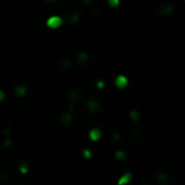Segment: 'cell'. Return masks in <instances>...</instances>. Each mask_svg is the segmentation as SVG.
I'll list each match as a JSON object with an SVG mask.
<instances>
[{
  "mask_svg": "<svg viewBox=\"0 0 185 185\" xmlns=\"http://www.w3.org/2000/svg\"><path fill=\"white\" fill-rule=\"evenodd\" d=\"M63 23V20L62 17L59 16V15H52L50 16L47 20V26H48L49 28H52V29H56L59 28Z\"/></svg>",
  "mask_w": 185,
  "mask_h": 185,
  "instance_id": "obj_2",
  "label": "cell"
},
{
  "mask_svg": "<svg viewBox=\"0 0 185 185\" xmlns=\"http://www.w3.org/2000/svg\"><path fill=\"white\" fill-rule=\"evenodd\" d=\"M89 60V55L87 52H80L77 56V61L80 65H85Z\"/></svg>",
  "mask_w": 185,
  "mask_h": 185,
  "instance_id": "obj_7",
  "label": "cell"
},
{
  "mask_svg": "<svg viewBox=\"0 0 185 185\" xmlns=\"http://www.w3.org/2000/svg\"><path fill=\"white\" fill-rule=\"evenodd\" d=\"M82 156L85 157V159H91L92 158V153L89 148H85L82 151Z\"/></svg>",
  "mask_w": 185,
  "mask_h": 185,
  "instance_id": "obj_9",
  "label": "cell"
},
{
  "mask_svg": "<svg viewBox=\"0 0 185 185\" xmlns=\"http://www.w3.org/2000/svg\"><path fill=\"white\" fill-rule=\"evenodd\" d=\"M101 137H102V132H101V130L99 128H93L89 132V139L93 141V142L99 141L101 139Z\"/></svg>",
  "mask_w": 185,
  "mask_h": 185,
  "instance_id": "obj_4",
  "label": "cell"
},
{
  "mask_svg": "<svg viewBox=\"0 0 185 185\" xmlns=\"http://www.w3.org/2000/svg\"><path fill=\"white\" fill-rule=\"evenodd\" d=\"M20 171L22 174L28 173V165L27 163H21L20 165Z\"/></svg>",
  "mask_w": 185,
  "mask_h": 185,
  "instance_id": "obj_10",
  "label": "cell"
},
{
  "mask_svg": "<svg viewBox=\"0 0 185 185\" xmlns=\"http://www.w3.org/2000/svg\"><path fill=\"white\" fill-rule=\"evenodd\" d=\"M11 145H12V141L10 139H7L6 141H4V146H6V147H10Z\"/></svg>",
  "mask_w": 185,
  "mask_h": 185,
  "instance_id": "obj_12",
  "label": "cell"
},
{
  "mask_svg": "<svg viewBox=\"0 0 185 185\" xmlns=\"http://www.w3.org/2000/svg\"><path fill=\"white\" fill-rule=\"evenodd\" d=\"M114 85L117 89L119 90H123L129 85V78L126 76L125 74H119L115 77Z\"/></svg>",
  "mask_w": 185,
  "mask_h": 185,
  "instance_id": "obj_1",
  "label": "cell"
},
{
  "mask_svg": "<svg viewBox=\"0 0 185 185\" xmlns=\"http://www.w3.org/2000/svg\"><path fill=\"white\" fill-rule=\"evenodd\" d=\"M26 92H27V88L24 85H17L14 88V93L20 97H23L26 94Z\"/></svg>",
  "mask_w": 185,
  "mask_h": 185,
  "instance_id": "obj_6",
  "label": "cell"
},
{
  "mask_svg": "<svg viewBox=\"0 0 185 185\" xmlns=\"http://www.w3.org/2000/svg\"><path fill=\"white\" fill-rule=\"evenodd\" d=\"M69 21H71V23H73V24L77 23L78 21H79V15H78L77 13H74V14H71V17H69Z\"/></svg>",
  "mask_w": 185,
  "mask_h": 185,
  "instance_id": "obj_11",
  "label": "cell"
},
{
  "mask_svg": "<svg viewBox=\"0 0 185 185\" xmlns=\"http://www.w3.org/2000/svg\"><path fill=\"white\" fill-rule=\"evenodd\" d=\"M71 121H73V116H71V111H67V113H65V114L61 117V123L63 126H65V127L66 126H69V123Z\"/></svg>",
  "mask_w": 185,
  "mask_h": 185,
  "instance_id": "obj_5",
  "label": "cell"
},
{
  "mask_svg": "<svg viewBox=\"0 0 185 185\" xmlns=\"http://www.w3.org/2000/svg\"><path fill=\"white\" fill-rule=\"evenodd\" d=\"M85 107L90 113H99L102 111L103 105L95 100H88L85 103Z\"/></svg>",
  "mask_w": 185,
  "mask_h": 185,
  "instance_id": "obj_3",
  "label": "cell"
},
{
  "mask_svg": "<svg viewBox=\"0 0 185 185\" xmlns=\"http://www.w3.org/2000/svg\"><path fill=\"white\" fill-rule=\"evenodd\" d=\"M68 97H69V100H71V101H77L81 97V94H80V92L78 91V90L74 89V90H71V91L68 92Z\"/></svg>",
  "mask_w": 185,
  "mask_h": 185,
  "instance_id": "obj_8",
  "label": "cell"
},
{
  "mask_svg": "<svg viewBox=\"0 0 185 185\" xmlns=\"http://www.w3.org/2000/svg\"><path fill=\"white\" fill-rule=\"evenodd\" d=\"M4 99H6V94H4V92L2 90H0V102H2Z\"/></svg>",
  "mask_w": 185,
  "mask_h": 185,
  "instance_id": "obj_13",
  "label": "cell"
}]
</instances>
